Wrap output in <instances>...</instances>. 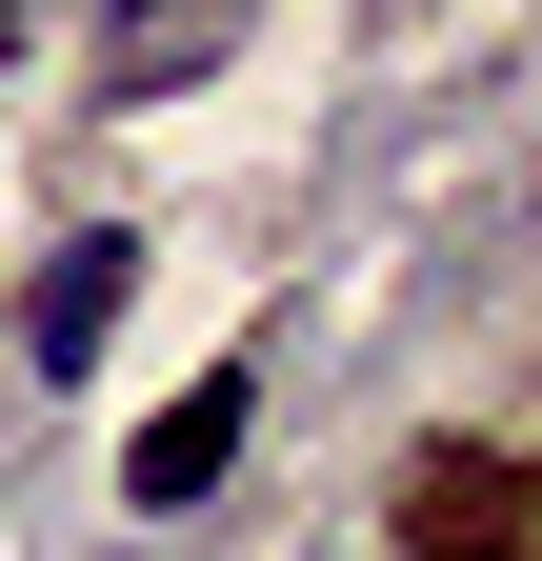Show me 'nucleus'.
Masks as SVG:
<instances>
[{"mask_svg":"<svg viewBox=\"0 0 542 561\" xmlns=\"http://www.w3.org/2000/svg\"><path fill=\"white\" fill-rule=\"evenodd\" d=\"M222 41H241V0H121V21H101V81L121 101H181Z\"/></svg>","mask_w":542,"mask_h":561,"instance_id":"obj_3","label":"nucleus"},{"mask_svg":"<svg viewBox=\"0 0 542 561\" xmlns=\"http://www.w3.org/2000/svg\"><path fill=\"white\" fill-rule=\"evenodd\" d=\"M241 421H261V381H241V362H201V381H181V401L142 421V442H121V502H142V522H181L201 481L241 461Z\"/></svg>","mask_w":542,"mask_h":561,"instance_id":"obj_2","label":"nucleus"},{"mask_svg":"<svg viewBox=\"0 0 542 561\" xmlns=\"http://www.w3.org/2000/svg\"><path fill=\"white\" fill-rule=\"evenodd\" d=\"M121 301H142V241H121V221H81V241L21 280V362H41V381H81L101 341H121Z\"/></svg>","mask_w":542,"mask_h":561,"instance_id":"obj_1","label":"nucleus"},{"mask_svg":"<svg viewBox=\"0 0 542 561\" xmlns=\"http://www.w3.org/2000/svg\"><path fill=\"white\" fill-rule=\"evenodd\" d=\"M0 81H21V21H0Z\"/></svg>","mask_w":542,"mask_h":561,"instance_id":"obj_4","label":"nucleus"}]
</instances>
